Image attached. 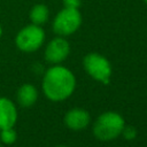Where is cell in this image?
I'll list each match as a JSON object with an SVG mask.
<instances>
[{"instance_id": "8fae6325", "label": "cell", "mask_w": 147, "mask_h": 147, "mask_svg": "<svg viewBox=\"0 0 147 147\" xmlns=\"http://www.w3.org/2000/svg\"><path fill=\"white\" fill-rule=\"evenodd\" d=\"M0 139L5 144H13L16 140V132L13 130V127L2 129L0 133Z\"/></svg>"}, {"instance_id": "e0dca14e", "label": "cell", "mask_w": 147, "mask_h": 147, "mask_svg": "<svg viewBox=\"0 0 147 147\" xmlns=\"http://www.w3.org/2000/svg\"><path fill=\"white\" fill-rule=\"evenodd\" d=\"M0 147H2V146H1V145H0Z\"/></svg>"}, {"instance_id": "3957f363", "label": "cell", "mask_w": 147, "mask_h": 147, "mask_svg": "<svg viewBox=\"0 0 147 147\" xmlns=\"http://www.w3.org/2000/svg\"><path fill=\"white\" fill-rule=\"evenodd\" d=\"M82 24V15L78 8L64 7L60 10L53 22V30L59 36H69L76 32Z\"/></svg>"}, {"instance_id": "2e32d148", "label": "cell", "mask_w": 147, "mask_h": 147, "mask_svg": "<svg viewBox=\"0 0 147 147\" xmlns=\"http://www.w3.org/2000/svg\"><path fill=\"white\" fill-rule=\"evenodd\" d=\"M145 2H146V3H147V0H145Z\"/></svg>"}, {"instance_id": "5bb4252c", "label": "cell", "mask_w": 147, "mask_h": 147, "mask_svg": "<svg viewBox=\"0 0 147 147\" xmlns=\"http://www.w3.org/2000/svg\"><path fill=\"white\" fill-rule=\"evenodd\" d=\"M1 34H2V28H1V25H0V37H1Z\"/></svg>"}, {"instance_id": "7a4b0ae2", "label": "cell", "mask_w": 147, "mask_h": 147, "mask_svg": "<svg viewBox=\"0 0 147 147\" xmlns=\"http://www.w3.org/2000/svg\"><path fill=\"white\" fill-rule=\"evenodd\" d=\"M124 129V119L121 115L108 111L99 116L93 126V133L96 139L109 141L117 138Z\"/></svg>"}, {"instance_id": "4fadbf2b", "label": "cell", "mask_w": 147, "mask_h": 147, "mask_svg": "<svg viewBox=\"0 0 147 147\" xmlns=\"http://www.w3.org/2000/svg\"><path fill=\"white\" fill-rule=\"evenodd\" d=\"M65 7H71V8H78L80 6V0H62Z\"/></svg>"}, {"instance_id": "277c9868", "label": "cell", "mask_w": 147, "mask_h": 147, "mask_svg": "<svg viewBox=\"0 0 147 147\" xmlns=\"http://www.w3.org/2000/svg\"><path fill=\"white\" fill-rule=\"evenodd\" d=\"M45 40V32L40 25L30 24L20 30L16 36V46L23 52H34Z\"/></svg>"}, {"instance_id": "5b68a950", "label": "cell", "mask_w": 147, "mask_h": 147, "mask_svg": "<svg viewBox=\"0 0 147 147\" xmlns=\"http://www.w3.org/2000/svg\"><path fill=\"white\" fill-rule=\"evenodd\" d=\"M84 68L86 72L96 80L102 82L103 84L109 83V78L111 75V67L109 61L98 54V53H90L84 57Z\"/></svg>"}, {"instance_id": "ba28073f", "label": "cell", "mask_w": 147, "mask_h": 147, "mask_svg": "<svg viewBox=\"0 0 147 147\" xmlns=\"http://www.w3.org/2000/svg\"><path fill=\"white\" fill-rule=\"evenodd\" d=\"M16 108L7 98H0V130L13 127L16 122Z\"/></svg>"}, {"instance_id": "52a82bcc", "label": "cell", "mask_w": 147, "mask_h": 147, "mask_svg": "<svg viewBox=\"0 0 147 147\" xmlns=\"http://www.w3.org/2000/svg\"><path fill=\"white\" fill-rule=\"evenodd\" d=\"M90 122V115L82 108H74L69 110L64 116L65 125L71 130H83Z\"/></svg>"}, {"instance_id": "30bf717a", "label": "cell", "mask_w": 147, "mask_h": 147, "mask_svg": "<svg viewBox=\"0 0 147 147\" xmlns=\"http://www.w3.org/2000/svg\"><path fill=\"white\" fill-rule=\"evenodd\" d=\"M30 21L32 22V24L36 25H42L47 22L48 17H49V10L48 7L44 3H37L34 5L29 14Z\"/></svg>"}, {"instance_id": "9a60e30c", "label": "cell", "mask_w": 147, "mask_h": 147, "mask_svg": "<svg viewBox=\"0 0 147 147\" xmlns=\"http://www.w3.org/2000/svg\"><path fill=\"white\" fill-rule=\"evenodd\" d=\"M57 147H67V146H57Z\"/></svg>"}, {"instance_id": "6da1fadb", "label": "cell", "mask_w": 147, "mask_h": 147, "mask_svg": "<svg viewBox=\"0 0 147 147\" xmlns=\"http://www.w3.org/2000/svg\"><path fill=\"white\" fill-rule=\"evenodd\" d=\"M76 80L72 72L61 65L48 69L44 76L42 90L46 96L53 101H61L71 95Z\"/></svg>"}, {"instance_id": "7c38bea8", "label": "cell", "mask_w": 147, "mask_h": 147, "mask_svg": "<svg viewBox=\"0 0 147 147\" xmlns=\"http://www.w3.org/2000/svg\"><path fill=\"white\" fill-rule=\"evenodd\" d=\"M122 133H123L124 138L127 139V140H132V139H134L136 136H137V131H136V129L132 127V126H126V127H124L123 131H122Z\"/></svg>"}, {"instance_id": "9c48e42d", "label": "cell", "mask_w": 147, "mask_h": 147, "mask_svg": "<svg viewBox=\"0 0 147 147\" xmlns=\"http://www.w3.org/2000/svg\"><path fill=\"white\" fill-rule=\"evenodd\" d=\"M38 98V92L34 86L31 84L22 85L17 91V101L21 106L29 107L32 106Z\"/></svg>"}, {"instance_id": "8992f818", "label": "cell", "mask_w": 147, "mask_h": 147, "mask_svg": "<svg viewBox=\"0 0 147 147\" xmlns=\"http://www.w3.org/2000/svg\"><path fill=\"white\" fill-rule=\"evenodd\" d=\"M70 53V45L69 42L62 38L57 37L54 38L47 45L45 49V59L49 63H60L67 59Z\"/></svg>"}]
</instances>
